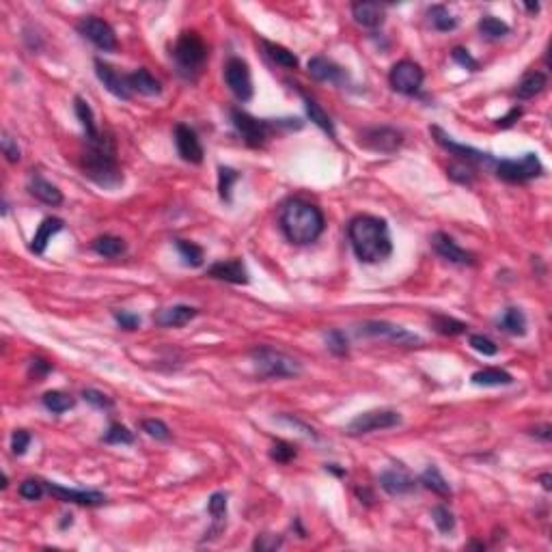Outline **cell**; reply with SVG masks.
I'll use <instances>...</instances> for the list:
<instances>
[{
  "label": "cell",
  "mask_w": 552,
  "mask_h": 552,
  "mask_svg": "<svg viewBox=\"0 0 552 552\" xmlns=\"http://www.w3.org/2000/svg\"><path fill=\"white\" fill-rule=\"evenodd\" d=\"M264 48H266L268 57L276 65H281L285 69H295V67H298V57H295L291 50H287V48H283L278 44H272V41H264Z\"/></svg>",
  "instance_id": "836d02e7"
},
{
  "label": "cell",
  "mask_w": 552,
  "mask_h": 552,
  "mask_svg": "<svg viewBox=\"0 0 552 552\" xmlns=\"http://www.w3.org/2000/svg\"><path fill=\"white\" fill-rule=\"evenodd\" d=\"M173 59L177 63V71L184 78L194 80L199 76V71L203 69L205 61H207V46L201 39V35L194 33V30L182 33L175 48H173Z\"/></svg>",
  "instance_id": "277c9868"
},
{
  "label": "cell",
  "mask_w": 552,
  "mask_h": 552,
  "mask_svg": "<svg viewBox=\"0 0 552 552\" xmlns=\"http://www.w3.org/2000/svg\"><path fill=\"white\" fill-rule=\"evenodd\" d=\"M46 483L44 481H39V479H26V481H22V486H20V496L22 498H26V500H39L41 496L46 494Z\"/></svg>",
  "instance_id": "bcb514c9"
},
{
  "label": "cell",
  "mask_w": 552,
  "mask_h": 552,
  "mask_svg": "<svg viewBox=\"0 0 552 552\" xmlns=\"http://www.w3.org/2000/svg\"><path fill=\"white\" fill-rule=\"evenodd\" d=\"M207 512L211 520H214V531H221L223 524L227 522V494L225 492L211 494L207 500Z\"/></svg>",
  "instance_id": "d6a6232c"
},
{
  "label": "cell",
  "mask_w": 552,
  "mask_h": 552,
  "mask_svg": "<svg viewBox=\"0 0 552 552\" xmlns=\"http://www.w3.org/2000/svg\"><path fill=\"white\" fill-rule=\"evenodd\" d=\"M74 404H76L74 397L67 395V393H61V391H48V393L44 395V406H46L50 412H54V414H63V412L71 410Z\"/></svg>",
  "instance_id": "74e56055"
},
{
  "label": "cell",
  "mask_w": 552,
  "mask_h": 552,
  "mask_svg": "<svg viewBox=\"0 0 552 552\" xmlns=\"http://www.w3.org/2000/svg\"><path fill=\"white\" fill-rule=\"evenodd\" d=\"M305 106H307V114H309V119L317 125V127H322V130L330 136V139H336V130H334V123H332V119L328 117V112L315 102V100H311V98H307L305 95Z\"/></svg>",
  "instance_id": "4dcf8cb0"
},
{
  "label": "cell",
  "mask_w": 552,
  "mask_h": 552,
  "mask_svg": "<svg viewBox=\"0 0 552 552\" xmlns=\"http://www.w3.org/2000/svg\"><path fill=\"white\" fill-rule=\"evenodd\" d=\"M278 223H281L285 237L295 246L313 244L324 233V227H326L322 209L303 199L287 201L281 207Z\"/></svg>",
  "instance_id": "7a4b0ae2"
},
{
  "label": "cell",
  "mask_w": 552,
  "mask_h": 552,
  "mask_svg": "<svg viewBox=\"0 0 552 552\" xmlns=\"http://www.w3.org/2000/svg\"><path fill=\"white\" fill-rule=\"evenodd\" d=\"M326 346L332 354L343 356V354H348V336L341 330H330L326 334Z\"/></svg>",
  "instance_id": "f6af8a7d"
},
{
  "label": "cell",
  "mask_w": 552,
  "mask_h": 552,
  "mask_svg": "<svg viewBox=\"0 0 552 552\" xmlns=\"http://www.w3.org/2000/svg\"><path fill=\"white\" fill-rule=\"evenodd\" d=\"M102 440L108 445H134V434L125 425H121V423H112Z\"/></svg>",
  "instance_id": "b9f144b4"
},
{
  "label": "cell",
  "mask_w": 552,
  "mask_h": 552,
  "mask_svg": "<svg viewBox=\"0 0 552 552\" xmlns=\"http://www.w3.org/2000/svg\"><path fill=\"white\" fill-rule=\"evenodd\" d=\"M82 397H84V401H87V404H91V406H95L100 410H110L112 408V399L108 395H104L102 391L87 389V391H82Z\"/></svg>",
  "instance_id": "f907efd6"
},
{
  "label": "cell",
  "mask_w": 552,
  "mask_h": 552,
  "mask_svg": "<svg viewBox=\"0 0 552 552\" xmlns=\"http://www.w3.org/2000/svg\"><path fill=\"white\" fill-rule=\"evenodd\" d=\"M544 173V166L535 153H524L520 160H500L496 162V175L509 184H522L539 177Z\"/></svg>",
  "instance_id": "8992f818"
},
{
  "label": "cell",
  "mask_w": 552,
  "mask_h": 552,
  "mask_svg": "<svg viewBox=\"0 0 552 552\" xmlns=\"http://www.w3.org/2000/svg\"><path fill=\"white\" fill-rule=\"evenodd\" d=\"M500 328L509 334H516V336H522L527 332V317L520 309L516 307H509L503 317H500Z\"/></svg>",
  "instance_id": "1f68e13d"
},
{
  "label": "cell",
  "mask_w": 552,
  "mask_h": 552,
  "mask_svg": "<svg viewBox=\"0 0 552 552\" xmlns=\"http://www.w3.org/2000/svg\"><path fill=\"white\" fill-rule=\"evenodd\" d=\"M309 74L319 80V82H330V84H346L348 82V71L343 67H339L336 63L324 59V57H313L309 61Z\"/></svg>",
  "instance_id": "d6986e66"
},
{
  "label": "cell",
  "mask_w": 552,
  "mask_h": 552,
  "mask_svg": "<svg viewBox=\"0 0 552 552\" xmlns=\"http://www.w3.org/2000/svg\"><path fill=\"white\" fill-rule=\"evenodd\" d=\"M28 192L46 205H61L63 203V192L41 175H33L28 180Z\"/></svg>",
  "instance_id": "d4e9b609"
},
{
  "label": "cell",
  "mask_w": 552,
  "mask_h": 552,
  "mask_svg": "<svg viewBox=\"0 0 552 552\" xmlns=\"http://www.w3.org/2000/svg\"><path fill=\"white\" fill-rule=\"evenodd\" d=\"M127 82H130V89L141 93V95H147V98H153V95H160L162 93V87L160 82L147 71V69H136L134 74L127 76Z\"/></svg>",
  "instance_id": "484cf974"
},
{
  "label": "cell",
  "mask_w": 552,
  "mask_h": 552,
  "mask_svg": "<svg viewBox=\"0 0 552 552\" xmlns=\"http://www.w3.org/2000/svg\"><path fill=\"white\" fill-rule=\"evenodd\" d=\"M281 537H272V535H262L257 537V541H254V548L257 550H276L281 546Z\"/></svg>",
  "instance_id": "6f0895ef"
},
{
  "label": "cell",
  "mask_w": 552,
  "mask_h": 552,
  "mask_svg": "<svg viewBox=\"0 0 552 552\" xmlns=\"http://www.w3.org/2000/svg\"><path fill=\"white\" fill-rule=\"evenodd\" d=\"M428 16H430V22H432V26H434L436 30L449 33V30L457 28V18L451 16L449 9L442 7V5H434V7L428 11Z\"/></svg>",
  "instance_id": "d590c367"
},
{
  "label": "cell",
  "mask_w": 552,
  "mask_h": 552,
  "mask_svg": "<svg viewBox=\"0 0 552 552\" xmlns=\"http://www.w3.org/2000/svg\"><path fill=\"white\" fill-rule=\"evenodd\" d=\"M82 171L93 184L106 190L119 188L123 184V173L110 136L100 134L95 141H87V151L82 153Z\"/></svg>",
  "instance_id": "3957f363"
},
{
  "label": "cell",
  "mask_w": 552,
  "mask_h": 552,
  "mask_svg": "<svg viewBox=\"0 0 552 552\" xmlns=\"http://www.w3.org/2000/svg\"><path fill=\"white\" fill-rule=\"evenodd\" d=\"M432 326H434L436 332H440L445 336H457V334L466 332V324L464 322L447 317V315H434L432 317Z\"/></svg>",
  "instance_id": "f35d334b"
},
{
  "label": "cell",
  "mask_w": 552,
  "mask_h": 552,
  "mask_svg": "<svg viewBox=\"0 0 552 552\" xmlns=\"http://www.w3.org/2000/svg\"><path fill=\"white\" fill-rule=\"evenodd\" d=\"M143 432L155 440H168L171 438V430L166 428V423L160 421V418H147L143 421Z\"/></svg>",
  "instance_id": "ee69618b"
},
{
  "label": "cell",
  "mask_w": 552,
  "mask_h": 552,
  "mask_svg": "<svg viewBox=\"0 0 552 552\" xmlns=\"http://www.w3.org/2000/svg\"><path fill=\"white\" fill-rule=\"evenodd\" d=\"M380 486L391 496H404L414 490V479L408 473L393 469V471H387L380 475Z\"/></svg>",
  "instance_id": "603a6c76"
},
{
  "label": "cell",
  "mask_w": 552,
  "mask_h": 552,
  "mask_svg": "<svg viewBox=\"0 0 552 552\" xmlns=\"http://www.w3.org/2000/svg\"><path fill=\"white\" fill-rule=\"evenodd\" d=\"M250 358L257 367L259 375L264 377H298L303 373V365L300 360H295L293 356L274 350L270 346H259L250 352Z\"/></svg>",
  "instance_id": "5b68a950"
},
{
  "label": "cell",
  "mask_w": 552,
  "mask_h": 552,
  "mask_svg": "<svg viewBox=\"0 0 552 552\" xmlns=\"http://www.w3.org/2000/svg\"><path fill=\"white\" fill-rule=\"evenodd\" d=\"M28 445H30V434L28 432H24V430L13 432V436H11V451L16 455H24Z\"/></svg>",
  "instance_id": "f5cc1de1"
},
{
  "label": "cell",
  "mask_w": 552,
  "mask_h": 552,
  "mask_svg": "<svg viewBox=\"0 0 552 552\" xmlns=\"http://www.w3.org/2000/svg\"><path fill=\"white\" fill-rule=\"evenodd\" d=\"M95 74L114 98H119V100H130L132 98V89H130V82H127V76H121L112 65L98 59L95 61Z\"/></svg>",
  "instance_id": "e0dca14e"
},
{
  "label": "cell",
  "mask_w": 552,
  "mask_h": 552,
  "mask_svg": "<svg viewBox=\"0 0 552 552\" xmlns=\"http://www.w3.org/2000/svg\"><path fill=\"white\" fill-rule=\"evenodd\" d=\"M451 57H453V61H455V63H459L462 67L471 69V71H475V69L479 67V63H477V61L471 57V52H469V50H464V48H453Z\"/></svg>",
  "instance_id": "db71d44e"
},
{
  "label": "cell",
  "mask_w": 552,
  "mask_h": 552,
  "mask_svg": "<svg viewBox=\"0 0 552 552\" xmlns=\"http://www.w3.org/2000/svg\"><path fill=\"white\" fill-rule=\"evenodd\" d=\"M520 117H522V108H512V110H509V114L498 119V127H512Z\"/></svg>",
  "instance_id": "680465c9"
},
{
  "label": "cell",
  "mask_w": 552,
  "mask_h": 552,
  "mask_svg": "<svg viewBox=\"0 0 552 552\" xmlns=\"http://www.w3.org/2000/svg\"><path fill=\"white\" fill-rule=\"evenodd\" d=\"M352 16L358 26L369 28V30H375L384 24V7L377 3H354Z\"/></svg>",
  "instance_id": "44dd1931"
},
{
  "label": "cell",
  "mask_w": 552,
  "mask_h": 552,
  "mask_svg": "<svg viewBox=\"0 0 552 552\" xmlns=\"http://www.w3.org/2000/svg\"><path fill=\"white\" fill-rule=\"evenodd\" d=\"M63 227H65V223H63L61 218H46L44 223L39 225L37 233H35L33 240H30V250H33L35 254H44L46 248H48V244L52 242V237H54L59 231H63Z\"/></svg>",
  "instance_id": "cb8c5ba5"
},
{
  "label": "cell",
  "mask_w": 552,
  "mask_h": 552,
  "mask_svg": "<svg viewBox=\"0 0 552 552\" xmlns=\"http://www.w3.org/2000/svg\"><path fill=\"white\" fill-rule=\"evenodd\" d=\"M231 121L235 125V130L240 132V136L244 139V143L248 147H262L270 132H272V123L266 119H254L248 112L240 110V108H231Z\"/></svg>",
  "instance_id": "ba28073f"
},
{
  "label": "cell",
  "mask_w": 552,
  "mask_h": 552,
  "mask_svg": "<svg viewBox=\"0 0 552 552\" xmlns=\"http://www.w3.org/2000/svg\"><path fill=\"white\" fill-rule=\"evenodd\" d=\"M237 180H240V175L233 171V168H229V166L218 168V190H221L223 201H231V188Z\"/></svg>",
  "instance_id": "7bdbcfd3"
},
{
  "label": "cell",
  "mask_w": 552,
  "mask_h": 552,
  "mask_svg": "<svg viewBox=\"0 0 552 552\" xmlns=\"http://www.w3.org/2000/svg\"><path fill=\"white\" fill-rule=\"evenodd\" d=\"M114 319L125 330H136L141 326V317L134 313H127V311H114Z\"/></svg>",
  "instance_id": "11a10c76"
},
{
  "label": "cell",
  "mask_w": 552,
  "mask_h": 552,
  "mask_svg": "<svg viewBox=\"0 0 552 552\" xmlns=\"http://www.w3.org/2000/svg\"><path fill=\"white\" fill-rule=\"evenodd\" d=\"M91 246L100 257H106V259H117V257H121V254H125V250H127L125 240H121L117 235H100V237L93 240Z\"/></svg>",
  "instance_id": "f1b7e54d"
},
{
  "label": "cell",
  "mask_w": 552,
  "mask_h": 552,
  "mask_svg": "<svg viewBox=\"0 0 552 552\" xmlns=\"http://www.w3.org/2000/svg\"><path fill=\"white\" fill-rule=\"evenodd\" d=\"M401 425V414L395 410H369L358 414L350 425H348V434L350 436H365L371 432H380V430H391Z\"/></svg>",
  "instance_id": "52a82bcc"
},
{
  "label": "cell",
  "mask_w": 552,
  "mask_h": 552,
  "mask_svg": "<svg viewBox=\"0 0 552 552\" xmlns=\"http://www.w3.org/2000/svg\"><path fill=\"white\" fill-rule=\"evenodd\" d=\"M432 246L442 259H447L451 264H457V266H473L475 264V254L464 250L462 246H457V242L442 231L432 235Z\"/></svg>",
  "instance_id": "9a60e30c"
},
{
  "label": "cell",
  "mask_w": 552,
  "mask_h": 552,
  "mask_svg": "<svg viewBox=\"0 0 552 552\" xmlns=\"http://www.w3.org/2000/svg\"><path fill=\"white\" fill-rule=\"evenodd\" d=\"M539 481H541V486H544L546 490H550V488H552V486H550V475H548V473H546V475H541V477H539Z\"/></svg>",
  "instance_id": "94428289"
},
{
  "label": "cell",
  "mask_w": 552,
  "mask_h": 552,
  "mask_svg": "<svg viewBox=\"0 0 552 552\" xmlns=\"http://www.w3.org/2000/svg\"><path fill=\"white\" fill-rule=\"evenodd\" d=\"M546 84H548L546 74H541V71H529V74L518 82L516 95H518V100H531V98L539 95V93L546 89Z\"/></svg>",
  "instance_id": "4316f807"
},
{
  "label": "cell",
  "mask_w": 552,
  "mask_h": 552,
  "mask_svg": "<svg viewBox=\"0 0 552 552\" xmlns=\"http://www.w3.org/2000/svg\"><path fill=\"white\" fill-rule=\"evenodd\" d=\"M0 149H3V153H5V158H7L9 162H20L22 151H20V147H18V141H13L7 132L3 134V139H0Z\"/></svg>",
  "instance_id": "816d5d0a"
},
{
  "label": "cell",
  "mask_w": 552,
  "mask_h": 552,
  "mask_svg": "<svg viewBox=\"0 0 552 552\" xmlns=\"http://www.w3.org/2000/svg\"><path fill=\"white\" fill-rule=\"evenodd\" d=\"M175 145H177V153L182 155L184 162H190V164L203 162V145H201L196 132L190 130L188 125H184V123L175 125Z\"/></svg>",
  "instance_id": "2e32d148"
},
{
  "label": "cell",
  "mask_w": 552,
  "mask_h": 552,
  "mask_svg": "<svg viewBox=\"0 0 552 552\" xmlns=\"http://www.w3.org/2000/svg\"><path fill=\"white\" fill-rule=\"evenodd\" d=\"M52 371V365L44 358H33L30 360V375H35L37 380H41L44 375H48Z\"/></svg>",
  "instance_id": "9f6ffc18"
},
{
  "label": "cell",
  "mask_w": 552,
  "mask_h": 552,
  "mask_svg": "<svg viewBox=\"0 0 552 552\" xmlns=\"http://www.w3.org/2000/svg\"><path fill=\"white\" fill-rule=\"evenodd\" d=\"M471 380L477 387H507L514 382L512 373H507L503 369H481V371H475Z\"/></svg>",
  "instance_id": "f546056e"
},
{
  "label": "cell",
  "mask_w": 552,
  "mask_h": 552,
  "mask_svg": "<svg viewBox=\"0 0 552 552\" xmlns=\"http://www.w3.org/2000/svg\"><path fill=\"white\" fill-rule=\"evenodd\" d=\"M423 78H425L423 76V69L414 61H399L393 65V69L389 74L391 87L401 95H416L423 84Z\"/></svg>",
  "instance_id": "8fae6325"
},
{
  "label": "cell",
  "mask_w": 552,
  "mask_h": 552,
  "mask_svg": "<svg viewBox=\"0 0 552 552\" xmlns=\"http://www.w3.org/2000/svg\"><path fill=\"white\" fill-rule=\"evenodd\" d=\"M358 334H365V336H375V339H387V341L391 343H397V346H418L421 339L397 326V324H391V322H382V319H369V322H363L358 326Z\"/></svg>",
  "instance_id": "9c48e42d"
},
{
  "label": "cell",
  "mask_w": 552,
  "mask_h": 552,
  "mask_svg": "<svg viewBox=\"0 0 552 552\" xmlns=\"http://www.w3.org/2000/svg\"><path fill=\"white\" fill-rule=\"evenodd\" d=\"M46 488L52 496H57L63 503H76V505H87V507L106 503V496L95 490H74V488H63L59 483H46Z\"/></svg>",
  "instance_id": "ac0fdd59"
},
{
  "label": "cell",
  "mask_w": 552,
  "mask_h": 552,
  "mask_svg": "<svg viewBox=\"0 0 552 552\" xmlns=\"http://www.w3.org/2000/svg\"><path fill=\"white\" fill-rule=\"evenodd\" d=\"M479 30H481V35H486L488 39H500V37L509 35V26H507L503 20L494 18V16H483V18L479 20Z\"/></svg>",
  "instance_id": "60d3db41"
},
{
  "label": "cell",
  "mask_w": 552,
  "mask_h": 552,
  "mask_svg": "<svg viewBox=\"0 0 552 552\" xmlns=\"http://www.w3.org/2000/svg\"><path fill=\"white\" fill-rule=\"evenodd\" d=\"M421 483L425 486L428 490L436 492L438 496H451V486L447 483V479L440 475L438 469H434V466H430V469L421 475Z\"/></svg>",
  "instance_id": "e575fe53"
},
{
  "label": "cell",
  "mask_w": 552,
  "mask_h": 552,
  "mask_svg": "<svg viewBox=\"0 0 552 552\" xmlns=\"http://www.w3.org/2000/svg\"><path fill=\"white\" fill-rule=\"evenodd\" d=\"M348 237L354 254L363 264H380L391 257L393 242L387 221L377 216H356L350 221Z\"/></svg>",
  "instance_id": "6da1fadb"
},
{
  "label": "cell",
  "mask_w": 552,
  "mask_h": 552,
  "mask_svg": "<svg viewBox=\"0 0 552 552\" xmlns=\"http://www.w3.org/2000/svg\"><path fill=\"white\" fill-rule=\"evenodd\" d=\"M449 177L455 180L457 184H464V186H473L475 182V171L471 168V164H453L449 166Z\"/></svg>",
  "instance_id": "7dc6e473"
},
{
  "label": "cell",
  "mask_w": 552,
  "mask_h": 552,
  "mask_svg": "<svg viewBox=\"0 0 552 552\" xmlns=\"http://www.w3.org/2000/svg\"><path fill=\"white\" fill-rule=\"evenodd\" d=\"M225 82L240 102H248L252 98V78L246 61L229 59L225 65Z\"/></svg>",
  "instance_id": "4fadbf2b"
},
{
  "label": "cell",
  "mask_w": 552,
  "mask_h": 552,
  "mask_svg": "<svg viewBox=\"0 0 552 552\" xmlns=\"http://www.w3.org/2000/svg\"><path fill=\"white\" fill-rule=\"evenodd\" d=\"M270 457L278 464H289L295 457V447L285 440H276L274 447L270 449Z\"/></svg>",
  "instance_id": "681fc988"
},
{
  "label": "cell",
  "mask_w": 552,
  "mask_h": 552,
  "mask_svg": "<svg viewBox=\"0 0 552 552\" xmlns=\"http://www.w3.org/2000/svg\"><path fill=\"white\" fill-rule=\"evenodd\" d=\"M207 276L225 281V283H233V285H246L248 283V270L242 264V259L218 262L211 268H207Z\"/></svg>",
  "instance_id": "ffe728a7"
},
{
  "label": "cell",
  "mask_w": 552,
  "mask_h": 552,
  "mask_svg": "<svg viewBox=\"0 0 552 552\" xmlns=\"http://www.w3.org/2000/svg\"><path fill=\"white\" fill-rule=\"evenodd\" d=\"M469 343L475 352L483 354V356H496L498 354V346L492 341V339L483 336V334H471Z\"/></svg>",
  "instance_id": "c3c4849f"
},
{
  "label": "cell",
  "mask_w": 552,
  "mask_h": 552,
  "mask_svg": "<svg viewBox=\"0 0 552 552\" xmlns=\"http://www.w3.org/2000/svg\"><path fill=\"white\" fill-rule=\"evenodd\" d=\"M401 143H404V134L391 125L367 127L360 134V145L375 153H393L401 147Z\"/></svg>",
  "instance_id": "30bf717a"
},
{
  "label": "cell",
  "mask_w": 552,
  "mask_h": 552,
  "mask_svg": "<svg viewBox=\"0 0 552 552\" xmlns=\"http://www.w3.org/2000/svg\"><path fill=\"white\" fill-rule=\"evenodd\" d=\"M74 112H76L78 121H80L82 127H84L87 141H95L102 132L98 130V125H95V117H93V110H91L89 102L82 100V98H76V100H74Z\"/></svg>",
  "instance_id": "83f0119b"
},
{
  "label": "cell",
  "mask_w": 552,
  "mask_h": 552,
  "mask_svg": "<svg viewBox=\"0 0 552 552\" xmlns=\"http://www.w3.org/2000/svg\"><path fill=\"white\" fill-rule=\"evenodd\" d=\"M533 434L541 436L544 440H550V425H544V428H539V430H533Z\"/></svg>",
  "instance_id": "91938a15"
},
{
  "label": "cell",
  "mask_w": 552,
  "mask_h": 552,
  "mask_svg": "<svg viewBox=\"0 0 552 552\" xmlns=\"http://www.w3.org/2000/svg\"><path fill=\"white\" fill-rule=\"evenodd\" d=\"M175 246L180 250V254L184 257V264L186 266H192V268H199L205 259V252L201 246H196L194 242H188V240H175Z\"/></svg>",
  "instance_id": "8d00e7d4"
},
{
  "label": "cell",
  "mask_w": 552,
  "mask_h": 552,
  "mask_svg": "<svg viewBox=\"0 0 552 552\" xmlns=\"http://www.w3.org/2000/svg\"><path fill=\"white\" fill-rule=\"evenodd\" d=\"M432 520H434L436 529H438L442 535H449V533H453V529H455V516H453L451 509L445 507V505H438V507L432 509Z\"/></svg>",
  "instance_id": "ab89813d"
},
{
  "label": "cell",
  "mask_w": 552,
  "mask_h": 552,
  "mask_svg": "<svg viewBox=\"0 0 552 552\" xmlns=\"http://www.w3.org/2000/svg\"><path fill=\"white\" fill-rule=\"evenodd\" d=\"M432 136H434V141H436L442 149H447L451 155H457L459 160H464V164H486V162H492V158H490L488 153H483V151H479V149H475V147H469V145L455 143V141L442 130V127H438V125L432 127Z\"/></svg>",
  "instance_id": "5bb4252c"
},
{
  "label": "cell",
  "mask_w": 552,
  "mask_h": 552,
  "mask_svg": "<svg viewBox=\"0 0 552 552\" xmlns=\"http://www.w3.org/2000/svg\"><path fill=\"white\" fill-rule=\"evenodd\" d=\"M78 30L84 39H89L91 44L104 52H112L117 50V35H114V28L104 22L102 18H95V16H89L84 18L80 24H78Z\"/></svg>",
  "instance_id": "7c38bea8"
},
{
  "label": "cell",
  "mask_w": 552,
  "mask_h": 552,
  "mask_svg": "<svg viewBox=\"0 0 552 552\" xmlns=\"http://www.w3.org/2000/svg\"><path fill=\"white\" fill-rule=\"evenodd\" d=\"M196 309L194 307H186V305H175V307H168V309H162L153 319L158 326H164V328H182L186 326L190 319L196 317Z\"/></svg>",
  "instance_id": "7402d4cb"
}]
</instances>
